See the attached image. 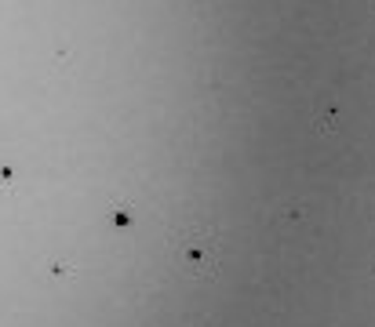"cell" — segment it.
Segmentation results:
<instances>
[{
  "instance_id": "cell-1",
  "label": "cell",
  "mask_w": 375,
  "mask_h": 327,
  "mask_svg": "<svg viewBox=\"0 0 375 327\" xmlns=\"http://www.w3.org/2000/svg\"><path fill=\"white\" fill-rule=\"evenodd\" d=\"M175 262L190 273V276H215L222 266V240L215 229L208 226H186L172 240Z\"/></svg>"
}]
</instances>
